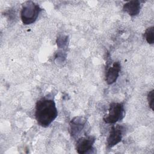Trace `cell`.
Wrapping results in <instances>:
<instances>
[{
  "label": "cell",
  "mask_w": 154,
  "mask_h": 154,
  "mask_svg": "<svg viewBox=\"0 0 154 154\" xmlns=\"http://www.w3.org/2000/svg\"><path fill=\"white\" fill-rule=\"evenodd\" d=\"M124 112L122 103L112 102L109 104L108 114L103 117V121L107 124H114L123 118Z\"/></svg>",
  "instance_id": "3957f363"
},
{
  "label": "cell",
  "mask_w": 154,
  "mask_h": 154,
  "mask_svg": "<svg viewBox=\"0 0 154 154\" xmlns=\"http://www.w3.org/2000/svg\"><path fill=\"white\" fill-rule=\"evenodd\" d=\"M120 69L121 66L119 62H114L112 66L109 67L105 75V81L108 84H112L117 81Z\"/></svg>",
  "instance_id": "8992f818"
},
{
  "label": "cell",
  "mask_w": 154,
  "mask_h": 154,
  "mask_svg": "<svg viewBox=\"0 0 154 154\" xmlns=\"http://www.w3.org/2000/svg\"><path fill=\"white\" fill-rule=\"evenodd\" d=\"M125 128L122 125L112 126L107 137L106 143L108 148L112 147L122 141Z\"/></svg>",
  "instance_id": "277c9868"
},
{
  "label": "cell",
  "mask_w": 154,
  "mask_h": 154,
  "mask_svg": "<svg viewBox=\"0 0 154 154\" xmlns=\"http://www.w3.org/2000/svg\"><path fill=\"white\" fill-rule=\"evenodd\" d=\"M154 28L153 26H150L147 28L144 32V37L147 42L150 45L154 43Z\"/></svg>",
  "instance_id": "9c48e42d"
},
{
  "label": "cell",
  "mask_w": 154,
  "mask_h": 154,
  "mask_svg": "<svg viewBox=\"0 0 154 154\" xmlns=\"http://www.w3.org/2000/svg\"><path fill=\"white\" fill-rule=\"evenodd\" d=\"M42 9L36 3L29 1H26L22 5L20 17L24 25H30L35 22Z\"/></svg>",
  "instance_id": "7a4b0ae2"
},
{
  "label": "cell",
  "mask_w": 154,
  "mask_h": 154,
  "mask_svg": "<svg viewBox=\"0 0 154 154\" xmlns=\"http://www.w3.org/2000/svg\"><path fill=\"white\" fill-rule=\"evenodd\" d=\"M96 138L93 136L87 135L80 137L76 144V150L78 153L84 154L93 149V144Z\"/></svg>",
  "instance_id": "5b68a950"
},
{
  "label": "cell",
  "mask_w": 154,
  "mask_h": 154,
  "mask_svg": "<svg viewBox=\"0 0 154 154\" xmlns=\"http://www.w3.org/2000/svg\"><path fill=\"white\" fill-rule=\"evenodd\" d=\"M147 100L149 102V107L153 110V100H154V91L153 90L149 91L147 95Z\"/></svg>",
  "instance_id": "30bf717a"
},
{
  "label": "cell",
  "mask_w": 154,
  "mask_h": 154,
  "mask_svg": "<svg viewBox=\"0 0 154 154\" xmlns=\"http://www.w3.org/2000/svg\"><path fill=\"white\" fill-rule=\"evenodd\" d=\"M141 8V2L139 1H131L125 3L123 6V10L130 16H134L139 14Z\"/></svg>",
  "instance_id": "ba28073f"
},
{
  "label": "cell",
  "mask_w": 154,
  "mask_h": 154,
  "mask_svg": "<svg viewBox=\"0 0 154 154\" xmlns=\"http://www.w3.org/2000/svg\"><path fill=\"white\" fill-rule=\"evenodd\" d=\"M86 121L81 117H75L70 122V131L73 137L78 136L83 130Z\"/></svg>",
  "instance_id": "52a82bcc"
},
{
  "label": "cell",
  "mask_w": 154,
  "mask_h": 154,
  "mask_svg": "<svg viewBox=\"0 0 154 154\" xmlns=\"http://www.w3.org/2000/svg\"><path fill=\"white\" fill-rule=\"evenodd\" d=\"M57 116L58 111L54 100L44 97L36 102L35 117L40 126H49Z\"/></svg>",
  "instance_id": "6da1fadb"
}]
</instances>
